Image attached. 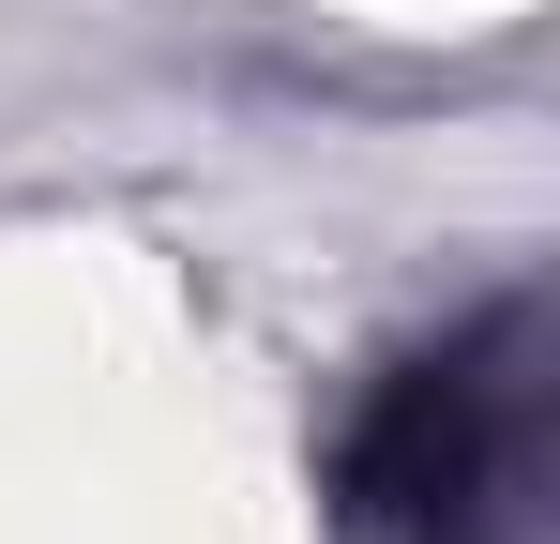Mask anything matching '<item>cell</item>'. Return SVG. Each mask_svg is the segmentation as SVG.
<instances>
[{
	"instance_id": "obj_1",
	"label": "cell",
	"mask_w": 560,
	"mask_h": 544,
	"mask_svg": "<svg viewBox=\"0 0 560 544\" xmlns=\"http://www.w3.org/2000/svg\"><path fill=\"white\" fill-rule=\"evenodd\" d=\"M500 469H515L500 378L485 363H424L349 453V515H364V544H469L500 515Z\"/></svg>"
}]
</instances>
